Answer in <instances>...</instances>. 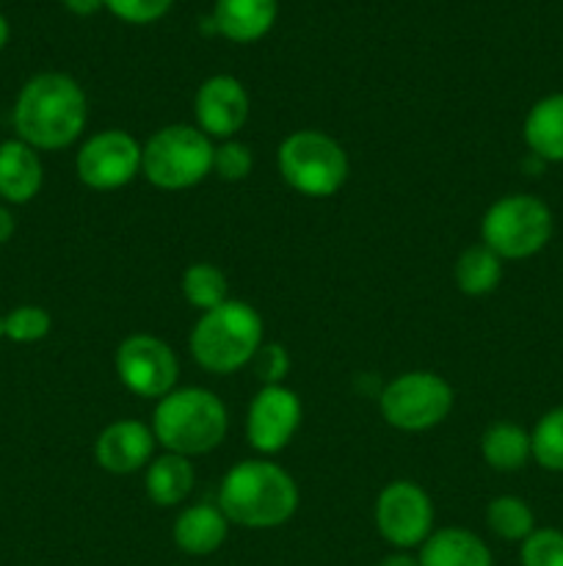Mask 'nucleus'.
<instances>
[{"mask_svg":"<svg viewBox=\"0 0 563 566\" xmlns=\"http://www.w3.org/2000/svg\"><path fill=\"white\" fill-rule=\"evenodd\" d=\"M522 566H563V531L535 528L522 542Z\"/></svg>","mask_w":563,"mask_h":566,"instance_id":"obj_27","label":"nucleus"},{"mask_svg":"<svg viewBox=\"0 0 563 566\" xmlns=\"http://www.w3.org/2000/svg\"><path fill=\"white\" fill-rule=\"evenodd\" d=\"M81 182L94 191L127 186L141 171V144L125 130H103L88 138L75 158Z\"/></svg>","mask_w":563,"mask_h":566,"instance_id":"obj_11","label":"nucleus"},{"mask_svg":"<svg viewBox=\"0 0 563 566\" xmlns=\"http://www.w3.org/2000/svg\"><path fill=\"white\" fill-rule=\"evenodd\" d=\"M486 523L491 534L506 542H524L535 531L533 509L517 495H500L486 509Z\"/></svg>","mask_w":563,"mask_h":566,"instance_id":"obj_23","label":"nucleus"},{"mask_svg":"<svg viewBox=\"0 0 563 566\" xmlns=\"http://www.w3.org/2000/svg\"><path fill=\"white\" fill-rule=\"evenodd\" d=\"M263 346V318L248 302L226 298L221 307L202 313L191 332V354L210 374H235Z\"/></svg>","mask_w":563,"mask_h":566,"instance_id":"obj_4","label":"nucleus"},{"mask_svg":"<svg viewBox=\"0 0 563 566\" xmlns=\"http://www.w3.org/2000/svg\"><path fill=\"white\" fill-rule=\"evenodd\" d=\"M152 451L155 434L141 420H116L108 429H103L97 446H94L97 464L114 475H127L147 468Z\"/></svg>","mask_w":563,"mask_h":566,"instance_id":"obj_14","label":"nucleus"},{"mask_svg":"<svg viewBox=\"0 0 563 566\" xmlns=\"http://www.w3.org/2000/svg\"><path fill=\"white\" fill-rule=\"evenodd\" d=\"M419 566H491V553L467 528H439L423 542Z\"/></svg>","mask_w":563,"mask_h":566,"instance_id":"obj_19","label":"nucleus"},{"mask_svg":"<svg viewBox=\"0 0 563 566\" xmlns=\"http://www.w3.org/2000/svg\"><path fill=\"white\" fill-rule=\"evenodd\" d=\"M254 370H257V379L265 387H274L285 381V376L290 374V357H287V348L279 343H268V346H259V352L254 354Z\"/></svg>","mask_w":563,"mask_h":566,"instance_id":"obj_30","label":"nucleus"},{"mask_svg":"<svg viewBox=\"0 0 563 566\" xmlns=\"http://www.w3.org/2000/svg\"><path fill=\"white\" fill-rule=\"evenodd\" d=\"M279 175L293 191L304 193L312 199L334 197L348 182V164L346 149L340 147L337 138L320 130H296L279 144L276 153Z\"/></svg>","mask_w":563,"mask_h":566,"instance_id":"obj_6","label":"nucleus"},{"mask_svg":"<svg viewBox=\"0 0 563 566\" xmlns=\"http://www.w3.org/2000/svg\"><path fill=\"white\" fill-rule=\"evenodd\" d=\"M226 291L230 285H226L224 271L210 263L188 265L182 274V296L193 310L210 313V310L221 307L226 302Z\"/></svg>","mask_w":563,"mask_h":566,"instance_id":"obj_24","label":"nucleus"},{"mask_svg":"<svg viewBox=\"0 0 563 566\" xmlns=\"http://www.w3.org/2000/svg\"><path fill=\"white\" fill-rule=\"evenodd\" d=\"M502 280V260L486 243L464 249L456 260V285L467 296H486Z\"/></svg>","mask_w":563,"mask_h":566,"instance_id":"obj_22","label":"nucleus"},{"mask_svg":"<svg viewBox=\"0 0 563 566\" xmlns=\"http://www.w3.org/2000/svg\"><path fill=\"white\" fill-rule=\"evenodd\" d=\"M552 210L533 193L500 197L480 221L484 243L500 260H528L539 254L552 238Z\"/></svg>","mask_w":563,"mask_h":566,"instance_id":"obj_7","label":"nucleus"},{"mask_svg":"<svg viewBox=\"0 0 563 566\" xmlns=\"http://www.w3.org/2000/svg\"><path fill=\"white\" fill-rule=\"evenodd\" d=\"M50 326L53 321H50L47 310L36 307V304H22L3 318V337L14 343H36L50 335Z\"/></svg>","mask_w":563,"mask_h":566,"instance_id":"obj_26","label":"nucleus"},{"mask_svg":"<svg viewBox=\"0 0 563 566\" xmlns=\"http://www.w3.org/2000/svg\"><path fill=\"white\" fill-rule=\"evenodd\" d=\"M524 144L544 164H563V92L546 94L524 119Z\"/></svg>","mask_w":563,"mask_h":566,"instance_id":"obj_18","label":"nucleus"},{"mask_svg":"<svg viewBox=\"0 0 563 566\" xmlns=\"http://www.w3.org/2000/svg\"><path fill=\"white\" fill-rule=\"evenodd\" d=\"M14 216H11L9 208H0V247H3L6 241H11V235H14Z\"/></svg>","mask_w":563,"mask_h":566,"instance_id":"obj_32","label":"nucleus"},{"mask_svg":"<svg viewBox=\"0 0 563 566\" xmlns=\"http://www.w3.org/2000/svg\"><path fill=\"white\" fill-rule=\"evenodd\" d=\"M252 169H254V155L243 142L230 138V142H224L221 147H215L213 171L221 177V180L241 182L252 175Z\"/></svg>","mask_w":563,"mask_h":566,"instance_id":"obj_28","label":"nucleus"},{"mask_svg":"<svg viewBox=\"0 0 563 566\" xmlns=\"http://www.w3.org/2000/svg\"><path fill=\"white\" fill-rule=\"evenodd\" d=\"M66 9L77 17H92L99 9H105V0H64Z\"/></svg>","mask_w":563,"mask_h":566,"instance_id":"obj_31","label":"nucleus"},{"mask_svg":"<svg viewBox=\"0 0 563 566\" xmlns=\"http://www.w3.org/2000/svg\"><path fill=\"white\" fill-rule=\"evenodd\" d=\"M193 481H196V470H193L191 459L180 457V453H163L147 468L144 486L155 506L171 509L180 506L191 495Z\"/></svg>","mask_w":563,"mask_h":566,"instance_id":"obj_20","label":"nucleus"},{"mask_svg":"<svg viewBox=\"0 0 563 566\" xmlns=\"http://www.w3.org/2000/svg\"><path fill=\"white\" fill-rule=\"evenodd\" d=\"M301 423V401L285 385L263 387L254 396L246 418L248 446L259 453H279Z\"/></svg>","mask_w":563,"mask_h":566,"instance_id":"obj_12","label":"nucleus"},{"mask_svg":"<svg viewBox=\"0 0 563 566\" xmlns=\"http://www.w3.org/2000/svg\"><path fill=\"white\" fill-rule=\"evenodd\" d=\"M0 337H3V318H0Z\"/></svg>","mask_w":563,"mask_h":566,"instance_id":"obj_35","label":"nucleus"},{"mask_svg":"<svg viewBox=\"0 0 563 566\" xmlns=\"http://www.w3.org/2000/svg\"><path fill=\"white\" fill-rule=\"evenodd\" d=\"M174 0H105V9L130 25H149L169 14Z\"/></svg>","mask_w":563,"mask_h":566,"instance_id":"obj_29","label":"nucleus"},{"mask_svg":"<svg viewBox=\"0 0 563 566\" xmlns=\"http://www.w3.org/2000/svg\"><path fill=\"white\" fill-rule=\"evenodd\" d=\"M230 531V520L213 503L188 506L174 520V545L188 556H210L219 551Z\"/></svg>","mask_w":563,"mask_h":566,"instance_id":"obj_17","label":"nucleus"},{"mask_svg":"<svg viewBox=\"0 0 563 566\" xmlns=\"http://www.w3.org/2000/svg\"><path fill=\"white\" fill-rule=\"evenodd\" d=\"M88 103L81 83L64 72H42L22 86L14 103V130L28 147L64 149L81 138Z\"/></svg>","mask_w":563,"mask_h":566,"instance_id":"obj_1","label":"nucleus"},{"mask_svg":"<svg viewBox=\"0 0 563 566\" xmlns=\"http://www.w3.org/2000/svg\"><path fill=\"white\" fill-rule=\"evenodd\" d=\"M6 42H9V22H6V17L0 14V50L6 48Z\"/></svg>","mask_w":563,"mask_h":566,"instance_id":"obj_34","label":"nucleus"},{"mask_svg":"<svg viewBox=\"0 0 563 566\" xmlns=\"http://www.w3.org/2000/svg\"><path fill=\"white\" fill-rule=\"evenodd\" d=\"M219 509L241 528H276L296 514L298 486L279 464L246 459L221 481Z\"/></svg>","mask_w":563,"mask_h":566,"instance_id":"obj_2","label":"nucleus"},{"mask_svg":"<svg viewBox=\"0 0 563 566\" xmlns=\"http://www.w3.org/2000/svg\"><path fill=\"white\" fill-rule=\"evenodd\" d=\"M533 459L550 473H563V407L550 409L530 431Z\"/></svg>","mask_w":563,"mask_h":566,"instance_id":"obj_25","label":"nucleus"},{"mask_svg":"<svg viewBox=\"0 0 563 566\" xmlns=\"http://www.w3.org/2000/svg\"><path fill=\"white\" fill-rule=\"evenodd\" d=\"M279 0H215V31L237 44H252L274 28Z\"/></svg>","mask_w":563,"mask_h":566,"instance_id":"obj_16","label":"nucleus"},{"mask_svg":"<svg viewBox=\"0 0 563 566\" xmlns=\"http://www.w3.org/2000/svg\"><path fill=\"white\" fill-rule=\"evenodd\" d=\"M480 453H484L486 464L497 473H513V470H522L528 464V459L533 457L530 451V434L517 423H491L489 429L480 437Z\"/></svg>","mask_w":563,"mask_h":566,"instance_id":"obj_21","label":"nucleus"},{"mask_svg":"<svg viewBox=\"0 0 563 566\" xmlns=\"http://www.w3.org/2000/svg\"><path fill=\"white\" fill-rule=\"evenodd\" d=\"M116 374L119 381L138 398L160 401L169 396L180 376L174 352L155 335H130L116 348Z\"/></svg>","mask_w":563,"mask_h":566,"instance_id":"obj_9","label":"nucleus"},{"mask_svg":"<svg viewBox=\"0 0 563 566\" xmlns=\"http://www.w3.org/2000/svg\"><path fill=\"white\" fill-rule=\"evenodd\" d=\"M230 429V415L204 387H180L163 396L152 415L155 442L166 448V453L180 457H202L224 442Z\"/></svg>","mask_w":563,"mask_h":566,"instance_id":"obj_3","label":"nucleus"},{"mask_svg":"<svg viewBox=\"0 0 563 566\" xmlns=\"http://www.w3.org/2000/svg\"><path fill=\"white\" fill-rule=\"evenodd\" d=\"M381 415L397 431H428L453 409V387L431 370H412L381 390Z\"/></svg>","mask_w":563,"mask_h":566,"instance_id":"obj_8","label":"nucleus"},{"mask_svg":"<svg viewBox=\"0 0 563 566\" xmlns=\"http://www.w3.org/2000/svg\"><path fill=\"white\" fill-rule=\"evenodd\" d=\"M379 566H419V558L408 556V553H392V556L381 558Z\"/></svg>","mask_w":563,"mask_h":566,"instance_id":"obj_33","label":"nucleus"},{"mask_svg":"<svg viewBox=\"0 0 563 566\" xmlns=\"http://www.w3.org/2000/svg\"><path fill=\"white\" fill-rule=\"evenodd\" d=\"M213 138L193 125H166L141 147V175L163 191H185L213 171Z\"/></svg>","mask_w":563,"mask_h":566,"instance_id":"obj_5","label":"nucleus"},{"mask_svg":"<svg viewBox=\"0 0 563 566\" xmlns=\"http://www.w3.org/2000/svg\"><path fill=\"white\" fill-rule=\"evenodd\" d=\"M375 525L392 547H417L434 534V503L414 481H392L375 501Z\"/></svg>","mask_w":563,"mask_h":566,"instance_id":"obj_10","label":"nucleus"},{"mask_svg":"<svg viewBox=\"0 0 563 566\" xmlns=\"http://www.w3.org/2000/svg\"><path fill=\"white\" fill-rule=\"evenodd\" d=\"M44 166L33 147L20 138L0 144V197L11 205H25L42 191Z\"/></svg>","mask_w":563,"mask_h":566,"instance_id":"obj_15","label":"nucleus"},{"mask_svg":"<svg viewBox=\"0 0 563 566\" xmlns=\"http://www.w3.org/2000/svg\"><path fill=\"white\" fill-rule=\"evenodd\" d=\"M196 127L210 138L230 142L248 119V94L232 75H213L199 86L193 97Z\"/></svg>","mask_w":563,"mask_h":566,"instance_id":"obj_13","label":"nucleus"}]
</instances>
